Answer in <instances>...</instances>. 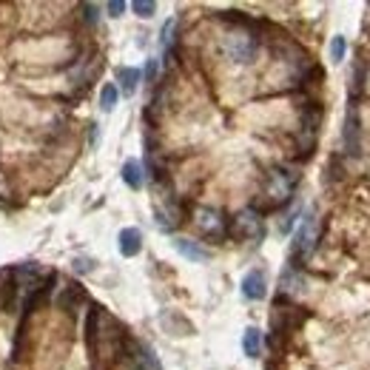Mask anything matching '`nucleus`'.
<instances>
[{"mask_svg": "<svg viewBox=\"0 0 370 370\" xmlns=\"http://www.w3.org/2000/svg\"><path fill=\"white\" fill-rule=\"evenodd\" d=\"M257 41L248 32H231L225 37V54L231 57L233 63H254L257 57Z\"/></svg>", "mask_w": 370, "mask_h": 370, "instance_id": "1", "label": "nucleus"}, {"mask_svg": "<svg viewBox=\"0 0 370 370\" xmlns=\"http://www.w3.org/2000/svg\"><path fill=\"white\" fill-rule=\"evenodd\" d=\"M106 12H108L111 17H123V12H126V3H123V0H111V3L106 6Z\"/></svg>", "mask_w": 370, "mask_h": 370, "instance_id": "19", "label": "nucleus"}, {"mask_svg": "<svg viewBox=\"0 0 370 370\" xmlns=\"http://www.w3.org/2000/svg\"><path fill=\"white\" fill-rule=\"evenodd\" d=\"M345 54H347V41L342 34H336L334 41H330V60L334 63H342L345 60Z\"/></svg>", "mask_w": 370, "mask_h": 370, "instance_id": "15", "label": "nucleus"}, {"mask_svg": "<svg viewBox=\"0 0 370 370\" xmlns=\"http://www.w3.org/2000/svg\"><path fill=\"white\" fill-rule=\"evenodd\" d=\"M143 74H146L148 83H154V80H157V74H160V60H154V57H151V60L146 63V71Z\"/></svg>", "mask_w": 370, "mask_h": 370, "instance_id": "18", "label": "nucleus"}, {"mask_svg": "<svg viewBox=\"0 0 370 370\" xmlns=\"http://www.w3.org/2000/svg\"><path fill=\"white\" fill-rule=\"evenodd\" d=\"M345 146L350 154H359V114L350 106L347 111V123H345Z\"/></svg>", "mask_w": 370, "mask_h": 370, "instance_id": "11", "label": "nucleus"}, {"mask_svg": "<svg viewBox=\"0 0 370 370\" xmlns=\"http://www.w3.org/2000/svg\"><path fill=\"white\" fill-rule=\"evenodd\" d=\"M74 268L80 270V274H91V270H94V259H86V257L80 259V257H77L74 259Z\"/></svg>", "mask_w": 370, "mask_h": 370, "instance_id": "20", "label": "nucleus"}, {"mask_svg": "<svg viewBox=\"0 0 370 370\" xmlns=\"http://www.w3.org/2000/svg\"><path fill=\"white\" fill-rule=\"evenodd\" d=\"M242 350L248 359H257L262 354V330L259 327H248L242 334Z\"/></svg>", "mask_w": 370, "mask_h": 370, "instance_id": "13", "label": "nucleus"}, {"mask_svg": "<svg viewBox=\"0 0 370 370\" xmlns=\"http://www.w3.org/2000/svg\"><path fill=\"white\" fill-rule=\"evenodd\" d=\"M294 183H297V177H290L288 171L277 168V171H270L268 194H270V197H274V203H279V200H288V197H290V191H294Z\"/></svg>", "mask_w": 370, "mask_h": 370, "instance_id": "4", "label": "nucleus"}, {"mask_svg": "<svg viewBox=\"0 0 370 370\" xmlns=\"http://www.w3.org/2000/svg\"><path fill=\"white\" fill-rule=\"evenodd\" d=\"M231 231H233V237L237 240H259L262 237V217L257 211H240L237 217L231 220Z\"/></svg>", "mask_w": 370, "mask_h": 370, "instance_id": "3", "label": "nucleus"}, {"mask_svg": "<svg viewBox=\"0 0 370 370\" xmlns=\"http://www.w3.org/2000/svg\"><path fill=\"white\" fill-rule=\"evenodd\" d=\"M117 100H120V91H117V86L114 83H106L103 91H100V108L103 111H114Z\"/></svg>", "mask_w": 370, "mask_h": 370, "instance_id": "14", "label": "nucleus"}, {"mask_svg": "<svg viewBox=\"0 0 370 370\" xmlns=\"http://www.w3.org/2000/svg\"><path fill=\"white\" fill-rule=\"evenodd\" d=\"M83 12H86V21H89V23H97V12H100V6L86 3V6H83Z\"/></svg>", "mask_w": 370, "mask_h": 370, "instance_id": "21", "label": "nucleus"}, {"mask_svg": "<svg viewBox=\"0 0 370 370\" xmlns=\"http://www.w3.org/2000/svg\"><path fill=\"white\" fill-rule=\"evenodd\" d=\"M134 362H137V370H163L157 354L143 342H134Z\"/></svg>", "mask_w": 370, "mask_h": 370, "instance_id": "9", "label": "nucleus"}, {"mask_svg": "<svg viewBox=\"0 0 370 370\" xmlns=\"http://www.w3.org/2000/svg\"><path fill=\"white\" fill-rule=\"evenodd\" d=\"M265 274L262 270H248V274L242 277V297L245 299H262L265 297Z\"/></svg>", "mask_w": 370, "mask_h": 370, "instance_id": "6", "label": "nucleus"}, {"mask_svg": "<svg viewBox=\"0 0 370 370\" xmlns=\"http://www.w3.org/2000/svg\"><path fill=\"white\" fill-rule=\"evenodd\" d=\"M197 225L203 233H222L225 231V220L217 208H200L197 211Z\"/></svg>", "mask_w": 370, "mask_h": 370, "instance_id": "7", "label": "nucleus"}, {"mask_svg": "<svg viewBox=\"0 0 370 370\" xmlns=\"http://www.w3.org/2000/svg\"><path fill=\"white\" fill-rule=\"evenodd\" d=\"M316 237H319V220H316V213L310 211L302 217V225L297 231V237H294V254L297 257H308L310 251L316 248Z\"/></svg>", "mask_w": 370, "mask_h": 370, "instance_id": "2", "label": "nucleus"}, {"mask_svg": "<svg viewBox=\"0 0 370 370\" xmlns=\"http://www.w3.org/2000/svg\"><path fill=\"white\" fill-rule=\"evenodd\" d=\"M143 251V233L140 228H123L120 231V254L123 257H137Z\"/></svg>", "mask_w": 370, "mask_h": 370, "instance_id": "8", "label": "nucleus"}, {"mask_svg": "<svg viewBox=\"0 0 370 370\" xmlns=\"http://www.w3.org/2000/svg\"><path fill=\"white\" fill-rule=\"evenodd\" d=\"M174 248H177V254L185 257L188 262H208V259H211V251H205L200 242L185 240V237H177V240H174Z\"/></svg>", "mask_w": 370, "mask_h": 370, "instance_id": "5", "label": "nucleus"}, {"mask_svg": "<svg viewBox=\"0 0 370 370\" xmlns=\"http://www.w3.org/2000/svg\"><path fill=\"white\" fill-rule=\"evenodd\" d=\"M140 69H134V66H123L120 71H117V91H123L126 97H131L134 91H137V86H140Z\"/></svg>", "mask_w": 370, "mask_h": 370, "instance_id": "10", "label": "nucleus"}, {"mask_svg": "<svg viewBox=\"0 0 370 370\" xmlns=\"http://www.w3.org/2000/svg\"><path fill=\"white\" fill-rule=\"evenodd\" d=\"M131 12L137 14V17H154V12H157V3H154V0H134Z\"/></svg>", "mask_w": 370, "mask_h": 370, "instance_id": "17", "label": "nucleus"}, {"mask_svg": "<svg viewBox=\"0 0 370 370\" xmlns=\"http://www.w3.org/2000/svg\"><path fill=\"white\" fill-rule=\"evenodd\" d=\"M174 32H177V21H165L163 23V32H160V46H163L165 54H168V49L174 43Z\"/></svg>", "mask_w": 370, "mask_h": 370, "instance_id": "16", "label": "nucleus"}, {"mask_svg": "<svg viewBox=\"0 0 370 370\" xmlns=\"http://www.w3.org/2000/svg\"><path fill=\"white\" fill-rule=\"evenodd\" d=\"M123 183L134 191H140L143 183H146V174H143V165L137 160H126L123 163Z\"/></svg>", "mask_w": 370, "mask_h": 370, "instance_id": "12", "label": "nucleus"}]
</instances>
